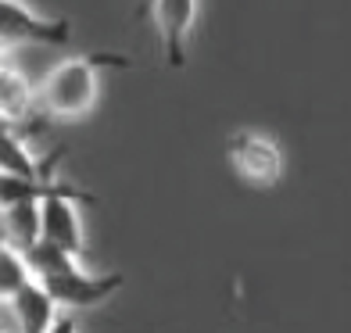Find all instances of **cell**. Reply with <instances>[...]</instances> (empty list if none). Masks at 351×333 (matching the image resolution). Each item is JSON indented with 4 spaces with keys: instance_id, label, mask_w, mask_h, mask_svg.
<instances>
[{
    "instance_id": "1",
    "label": "cell",
    "mask_w": 351,
    "mask_h": 333,
    "mask_svg": "<svg viewBox=\"0 0 351 333\" xmlns=\"http://www.w3.org/2000/svg\"><path fill=\"white\" fill-rule=\"evenodd\" d=\"M104 65H130V61L115 58V54H79L69 61H58L40 86V108L58 122L90 119V111L97 108Z\"/></svg>"
},
{
    "instance_id": "2",
    "label": "cell",
    "mask_w": 351,
    "mask_h": 333,
    "mask_svg": "<svg viewBox=\"0 0 351 333\" xmlns=\"http://www.w3.org/2000/svg\"><path fill=\"white\" fill-rule=\"evenodd\" d=\"M226 158L230 169L237 172V180H244L247 186L269 190L283 180V151L273 136L241 130L226 140Z\"/></svg>"
},
{
    "instance_id": "3",
    "label": "cell",
    "mask_w": 351,
    "mask_h": 333,
    "mask_svg": "<svg viewBox=\"0 0 351 333\" xmlns=\"http://www.w3.org/2000/svg\"><path fill=\"white\" fill-rule=\"evenodd\" d=\"M40 283L54 297V305L61 312H79V308H97L104 301H111L125 287V276L122 273H97L93 276L72 262L69 269H61L54 276H43Z\"/></svg>"
},
{
    "instance_id": "4",
    "label": "cell",
    "mask_w": 351,
    "mask_h": 333,
    "mask_svg": "<svg viewBox=\"0 0 351 333\" xmlns=\"http://www.w3.org/2000/svg\"><path fill=\"white\" fill-rule=\"evenodd\" d=\"M75 201H93V197L65 183L61 190H54L51 197L40 201V241H51L54 247L69 251L72 258H79L86 251L83 215H79Z\"/></svg>"
},
{
    "instance_id": "5",
    "label": "cell",
    "mask_w": 351,
    "mask_h": 333,
    "mask_svg": "<svg viewBox=\"0 0 351 333\" xmlns=\"http://www.w3.org/2000/svg\"><path fill=\"white\" fill-rule=\"evenodd\" d=\"M72 40V22L58 14H36L22 0H0V47L19 43H47L61 47Z\"/></svg>"
},
{
    "instance_id": "6",
    "label": "cell",
    "mask_w": 351,
    "mask_h": 333,
    "mask_svg": "<svg viewBox=\"0 0 351 333\" xmlns=\"http://www.w3.org/2000/svg\"><path fill=\"white\" fill-rule=\"evenodd\" d=\"M154 29L162 36V51L172 69L186 65V40L197 25V0H151Z\"/></svg>"
},
{
    "instance_id": "7",
    "label": "cell",
    "mask_w": 351,
    "mask_h": 333,
    "mask_svg": "<svg viewBox=\"0 0 351 333\" xmlns=\"http://www.w3.org/2000/svg\"><path fill=\"white\" fill-rule=\"evenodd\" d=\"M54 158L51 162H36L25 140L14 133L8 119H0V176H19V180H51Z\"/></svg>"
},
{
    "instance_id": "8",
    "label": "cell",
    "mask_w": 351,
    "mask_h": 333,
    "mask_svg": "<svg viewBox=\"0 0 351 333\" xmlns=\"http://www.w3.org/2000/svg\"><path fill=\"white\" fill-rule=\"evenodd\" d=\"M11 312H14V323H19V333H51V326L61 315L40 280H33L25 291L11 297Z\"/></svg>"
},
{
    "instance_id": "9",
    "label": "cell",
    "mask_w": 351,
    "mask_h": 333,
    "mask_svg": "<svg viewBox=\"0 0 351 333\" xmlns=\"http://www.w3.org/2000/svg\"><path fill=\"white\" fill-rule=\"evenodd\" d=\"M4 226H8V244L19 247V251H29L40 241V201L8 208L4 212Z\"/></svg>"
},
{
    "instance_id": "10",
    "label": "cell",
    "mask_w": 351,
    "mask_h": 333,
    "mask_svg": "<svg viewBox=\"0 0 351 333\" xmlns=\"http://www.w3.org/2000/svg\"><path fill=\"white\" fill-rule=\"evenodd\" d=\"M33 269H29L25 255L19 247H11L8 241H0V301H11L19 291H25L33 283Z\"/></svg>"
},
{
    "instance_id": "11",
    "label": "cell",
    "mask_w": 351,
    "mask_h": 333,
    "mask_svg": "<svg viewBox=\"0 0 351 333\" xmlns=\"http://www.w3.org/2000/svg\"><path fill=\"white\" fill-rule=\"evenodd\" d=\"M22 255H25V262H29V269H33V276H36V280L54 276V273H61V269H69V265L75 262L69 251L54 247L51 241H36L29 251H22Z\"/></svg>"
},
{
    "instance_id": "12",
    "label": "cell",
    "mask_w": 351,
    "mask_h": 333,
    "mask_svg": "<svg viewBox=\"0 0 351 333\" xmlns=\"http://www.w3.org/2000/svg\"><path fill=\"white\" fill-rule=\"evenodd\" d=\"M51 333H79V330H75V319H72V312H61L58 323L51 326Z\"/></svg>"
}]
</instances>
